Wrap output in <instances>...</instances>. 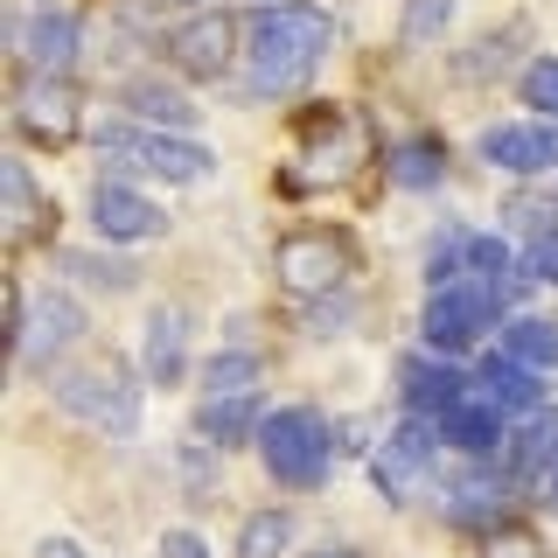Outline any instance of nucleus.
Instances as JSON below:
<instances>
[{
	"label": "nucleus",
	"mask_w": 558,
	"mask_h": 558,
	"mask_svg": "<svg viewBox=\"0 0 558 558\" xmlns=\"http://www.w3.org/2000/svg\"><path fill=\"white\" fill-rule=\"evenodd\" d=\"M22 133L28 140H43V147H63V140H77V126H84V98L70 92L63 77H28L22 84Z\"/></svg>",
	"instance_id": "9d476101"
},
{
	"label": "nucleus",
	"mask_w": 558,
	"mask_h": 558,
	"mask_svg": "<svg viewBox=\"0 0 558 558\" xmlns=\"http://www.w3.org/2000/svg\"><path fill=\"white\" fill-rule=\"evenodd\" d=\"M293 545V517L287 510H252L238 531V558H279Z\"/></svg>",
	"instance_id": "a878e982"
},
{
	"label": "nucleus",
	"mask_w": 558,
	"mask_h": 558,
	"mask_svg": "<svg viewBox=\"0 0 558 558\" xmlns=\"http://www.w3.org/2000/svg\"><path fill=\"white\" fill-rule=\"evenodd\" d=\"M14 336H22V342H14V349H22V363H28V371H43L57 349H70V342L84 336V307L70 301V293L49 287V293H35V301H22V322H14Z\"/></svg>",
	"instance_id": "0eeeda50"
},
{
	"label": "nucleus",
	"mask_w": 558,
	"mask_h": 558,
	"mask_svg": "<svg viewBox=\"0 0 558 558\" xmlns=\"http://www.w3.org/2000/svg\"><path fill=\"white\" fill-rule=\"evenodd\" d=\"M398 384H405V405L418 418H447L468 391H475V377H461L440 356H405V363H398Z\"/></svg>",
	"instance_id": "f8f14e48"
},
{
	"label": "nucleus",
	"mask_w": 558,
	"mask_h": 558,
	"mask_svg": "<svg viewBox=\"0 0 558 558\" xmlns=\"http://www.w3.org/2000/svg\"><path fill=\"white\" fill-rule=\"evenodd\" d=\"M140 363H147L154 384H174V377H182V363H189V314L182 307H161L147 322V349H140Z\"/></svg>",
	"instance_id": "aec40b11"
},
{
	"label": "nucleus",
	"mask_w": 558,
	"mask_h": 558,
	"mask_svg": "<svg viewBox=\"0 0 558 558\" xmlns=\"http://www.w3.org/2000/svg\"><path fill=\"white\" fill-rule=\"evenodd\" d=\"M258 426H266V418H258V398H203L196 405V440L203 447H244Z\"/></svg>",
	"instance_id": "6ab92c4d"
},
{
	"label": "nucleus",
	"mask_w": 558,
	"mask_h": 558,
	"mask_svg": "<svg viewBox=\"0 0 558 558\" xmlns=\"http://www.w3.org/2000/svg\"><path fill=\"white\" fill-rule=\"evenodd\" d=\"M252 92L266 98H287L301 92L314 77V63L328 57V43H336V22H328L322 8H307V0H279V8H258L252 22Z\"/></svg>",
	"instance_id": "f257e3e1"
},
{
	"label": "nucleus",
	"mask_w": 558,
	"mask_h": 558,
	"mask_svg": "<svg viewBox=\"0 0 558 558\" xmlns=\"http://www.w3.org/2000/svg\"><path fill=\"white\" fill-rule=\"evenodd\" d=\"M314 558H363V551H314Z\"/></svg>",
	"instance_id": "f704fd0d"
},
{
	"label": "nucleus",
	"mask_w": 558,
	"mask_h": 558,
	"mask_svg": "<svg viewBox=\"0 0 558 558\" xmlns=\"http://www.w3.org/2000/svg\"><path fill=\"white\" fill-rule=\"evenodd\" d=\"M482 161L502 174H545V168H558V126H488Z\"/></svg>",
	"instance_id": "4468645a"
},
{
	"label": "nucleus",
	"mask_w": 558,
	"mask_h": 558,
	"mask_svg": "<svg viewBox=\"0 0 558 558\" xmlns=\"http://www.w3.org/2000/svg\"><path fill=\"white\" fill-rule=\"evenodd\" d=\"M523 272H531L537 287H558V223H545V231L523 244Z\"/></svg>",
	"instance_id": "c756f323"
},
{
	"label": "nucleus",
	"mask_w": 558,
	"mask_h": 558,
	"mask_svg": "<svg viewBox=\"0 0 558 558\" xmlns=\"http://www.w3.org/2000/svg\"><path fill=\"white\" fill-rule=\"evenodd\" d=\"M35 558H84V551L70 545V537H43V545H35Z\"/></svg>",
	"instance_id": "473e14b6"
},
{
	"label": "nucleus",
	"mask_w": 558,
	"mask_h": 558,
	"mask_svg": "<svg viewBox=\"0 0 558 558\" xmlns=\"http://www.w3.org/2000/svg\"><path fill=\"white\" fill-rule=\"evenodd\" d=\"M440 433H447V447H453V453H468V461H502V440H510L502 412L488 405L482 391H468L461 405L440 418Z\"/></svg>",
	"instance_id": "2eb2a0df"
},
{
	"label": "nucleus",
	"mask_w": 558,
	"mask_h": 558,
	"mask_svg": "<svg viewBox=\"0 0 558 558\" xmlns=\"http://www.w3.org/2000/svg\"><path fill=\"white\" fill-rule=\"evenodd\" d=\"M98 147H105V161H126V168H140V174H161V182H203V174L217 168L203 140H189V133H154V126H105Z\"/></svg>",
	"instance_id": "20e7f679"
},
{
	"label": "nucleus",
	"mask_w": 558,
	"mask_h": 558,
	"mask_svg": "<svg viewBox=\"0 0 558 558\" xmlns=\"http://www.w3.org/2000/svg\"><path fill=\"white\" fill-rule=\"evenodd\" d=\"M92 231L105 244H140V238H161L168 231V209L161 203H147L140 189L126 182H98L92 189Z\"/></svg>",
	"instance_id": "6e6552de"
},
{
	"label": "nucleus",
	"mask_w": 558,
	"mask_h": 558,
	"mask_svg": "<svg viewBox=\"0 0 558 558\" xmlns=\"http://www.w3.org/2000/svg\"><path fill=\"white\" fill-rule=\"evenodd\" d=\"M517 272V252L488 231H468V279H510Z\"/></svg>",
	"instance_id": "cd10ccee"
},
{
	"label": "nucleus",
	"mask_w": 558,
	"mask_h": 558,
	"mask_svg": "<svg viewBox=\"0 0 558 558\" xmlns=\"http://www.w3.org/2000/svg\"><path fill=\"white\" fill-rule=\"evenodd\" d=\"M272 266H279V287H293V293H336L349 272V244L336 231H287Z\"/></svg>",
	"instance_id": "423d86ee"
},
{
	"label": "nucleus",
	"mask_w": 558,
	"mask_h": 558,
	"mask_svg": "<svg viewBox=\"0 0 558 558\" xmlns=\"http://www.w3.org/2000/svg\"><path fill=\"white\" fill-rule=\"evenodd\" d=\"M475 391H482V398H488V405H496L502 418H523V412H537V405H545V377H537L531 363L502 356V349H496V356L482 363Z\"/></svg>",
	"instance_id": "dca6fc26"
},
{
	"label": "nucleus",
	"mask_w": 558,
	"mask_h": 558,
	"mask_svg": "<svg viewBox=\"0 0 558 558\" xmlns=\"http://www.w3.org/2000/svg\"><path fill=\"white\" fill-rule=\"evenodd\" d=\"M523 105H531V112H545V119H558V57H537L531 70H523Z\"/></svg>",
	"instance_id": "c85d7f7f"
},
{
	"label": "nucleus",
	"mask_w": 558,
	"mask_h": 558,
	"mask_svg": "<svg viewBox=\"0 0 558 558\" xmlns=\"http://www.w3.org/2000/svg\"><path fill=\"white\" fill-rule=\"evenodd\" d=\"M447 168V147L440 140H405V147H391V182L398 189H433Z\"/></svg>",
	"instance_id": "5701e85b"
},
{
	"label": "nucleus",
	"mask_w": 558,
	"mask_h": 558,
	"mask_svg": "<svg viewBox=\"0 0 558 558\" xmlns=\"http://www.w3.org/2000/svg\"><path fill=\"white\" fill-rule=\"evenodd\" d=\"M502 356L531 363V371H551V363H558V328H551V322H531V314H517V322H502Z\"/></svg>",
	"instance_id": "4be33fe9"
},
{
	"label": "nucleus",
	"mask_w": 558,
	"mask_h": 558,
	"mask_svg": "<svg viewBox=\"0 0 558 558\" xmlns=\"http://www.w3.org/2000/svg\"><path fill=\"white\" fill-rule=\"evenodd\" d=\"M0 196H8L14 238H35V223H43V196H35V182H28V161H0Z\"/></svg>",
	"instance_id": "b1692460"
},
{
	"label": "nucleus",
	"mask_w": 558,
	"mask_h": 558,
	"mask_svg": "<svg viewBox=\"0 0 558 558\" xmlns=\"http://www.w3.org/2000/svg\"><path fill=\"white\" fill-rule=\"evenodd\" d=\"M496 558H545V551H537L531 537H502V545H496Z\"/></svg>",
	"instance_id": "2f4dec72"
},
{
	"label": "nucleus",
	"mask_w": 558,
	"mask_h": 558,
	"mask_svg": "<svg viewBox=\"0 0 558 558\" xmlns=\"http://www.w3.org/2000/svg\"><path fill=\"white\" fill-rule=\"evenodd\" d=\"M161 558H209V545L196 531H161Z\"/></svg>",
	"instance_id": "7c9ffc66"
},
{
	"label": "nucleus",
	"mask_w": 558,
	"mask_h": 558,
	"mask_svg": "<svg viewBox=\"0 0 558 558\" xmlns=\"http://www.w3.org/2000/svg\"><path fill=\"white\" fill-rule=\"evenodd\" d=\"M502 510H510V482H502L488 461H475L468 475L447 482V517L453 523H502Z\"/></svg>",
	"instance_id": "a211bd4d"
},
{
	"label": "nucleus",
	"mask_w": 558,
	"mask_h": 558,
	"mask_svg": "<svg viewBox=\"0 0 558 558\" xmlns=\"http://www.w3.org/2000/svg\"><path fill=\"white\" fill-rule=\"evenodd\" d=\"M258 453H266V468L287 488H314L328 475V461H336V433H328L322 412L287 405V412H272L266 426H258Z\"/></svg>",
	"instance_id": "f03ea898"
},
{
	"label": "nucleus",
	"mask_w": 558,
	"mask_h": 558,
	"mask_svg": "<svg viewBox=\"0 0 558 558\" xmlns=\"http://www.w3.org/2000/svg\"><path fill=\"white\" fill-rule=\"evenodd\" d=\"M258 377H266V363H258L252 349H217V356L203 363V391L209 398H252Z\"/></svg>",
	"instance_id": "412c9836"
},
{
	"label": "nucleus",
	"mask_w": 558,
	"mask_h": 558,
	"mask_svg": "<svg viewBox=\"0 0 558 558\" xmlns=\"http://www.w3.org/2000/svg\"><path fill=\"white\" fill-rule=\"evenodd\" d=\"M119 112L126 119H140V126H154V133H189L196 126V105H189L174 84H154V77H133L126 92H119Z\"/></svg>",
	"instance_id": "f3484780"
},
{
	"label": "nucleus",
	"mask_w": 558,
	"mask_h": 558,
	"mask_svg": "<svg viewBox=\"0 0 558 558\" xmlns=\"http://www.w3.org/2000/svg\"><path fill=\"white\" fill-rule=\"evenodd\" d=\"M502 468H510L517 482H545L558 468V405H537L523 412L510 426V440H502Z\"/></svg>",
	"instance_id": "ddd939ff"
},
{
	"label": "nucleus",
	"mask_w": 558,
	"mask_h": 558,
	"mask_svg": "<svg viewBox=\"0 0 558 558\" xmlns=\"http://www.w3.org/2000/svg\"><path fill=\"white\" fill-rule=\"evenodd\" d=\"M77 43H84V28H77L70 8H35L22 22V57H28L35 77H63V70L77 63Z\"/></svg>",
	"instance_id": "9b49d317"
},
{
	"label": "nucleus",
	"mask_w": 558,
	"mask_h": 558,
	"mask_svg": "<svg viewBox=\"0 0 558 558\" xmlns=\"http://www.w3.org/2000/svg\"><path fill=\"white\" fill-rule=\"evenodd\" d=\"M49 398H57L70 418L98 426V433H133V418H140V391H133V377L119 371V363H77V371H57L49 377Z\"/></svg>",
	"instance_id": "7ed1b4c3"
},
{
	"label": "nucleus",
	"mask_w": 558,
	"mask_h": 558,
	"mask_svg": "<svg viewBox=\"0 0 558 558\" xmlns=\"http://www.w3.org/2000/svg\"><path fill=\"white\" fill-rule=\"evenodd\" d=\"M496 314H502L496 287H488V279H461V287H447V293H433V301H426L418 336H426L433 356H461L475 336H488V328H496Z\"/></svg>",
	"instance_id": "39448f33"
},
{
	"label": "nucleus",
	"mask_w": 558,
	"mask_h": 558,
	"mask_svg": "<svg viewBox=\"0 0 558 558\" xmlns=\"http://www.w3.org/2000/svg\"><path fill=\"white\" fill-rule=\"evenodd\" d=\"M57 266L70 279H84V287H98V293H126L133 279H140L126 258H105V252H57Z\"/></svg>",
	"instance_id": "393cba45"
},
{
	"label": "nucleus",
	"mask_w": 558,
	"mask_h": 558,
	"mask_svg": "<svg viewBox=\"0 0 558 558\" xmlns=\"http://www.w3.org/2000/svg\"><path fill=\"white\" fill-rule=\"evenodd\" d=\"M453 22V0H405V14H398V35L405 43H440Z\"/></svg>",
	"instance_id": "bb28decb"
},
{
	"label": "nucleus",
	"mask_w": 558,
	"mask_h": 558,
	"mask_svg": "<svg viewBox=\"0 0 558 558\" xmlns=\"http://www.w3.org/2000/svg\"><path fill=\"white\" fill-rule=\"evenodd\" d=\"M231 49H238L231 14H189V22L168 35V63L182 70V77H223V70H231Z\"/></svg>",
	"instance_id": "1a4fd4ad"
},
{
	"label": "nucleus",
	"mask_w": 558,
	"mask_h": 558,
	"mask_svg": "<svg viewBox=\"0 0 558 558\" xmlns=\"http://www.w3.org/2000/svg\"><path fill=\"white\" fill-rule=\"evenodd\" d=\"M545 510H558V468L545 475Z\"/></svg>",
	"instance_id": "72a5a7b5"
}]
</instances>
